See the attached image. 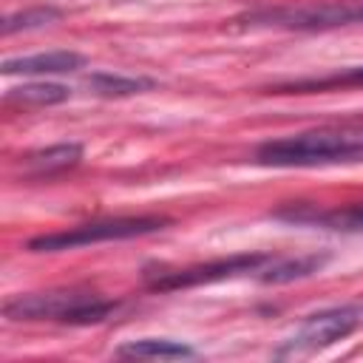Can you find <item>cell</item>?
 I'll use <instances>...</instances> for the list:
<instances>
[{
  "label": "cell",
  "instance_id": "obj_10",
  "mask_svg": "<svg viewBox=\"0 0 363 363\" xmlns=\"http://www.w3.org/2000/svg\"><path fill=\"white\" fill-rule=\"evenodd\" d=\"M196 346L173 337H139L116 346V357H142V360H187L196 357Z\"/></svg>",
  "mask_w": 363,
  "mask_h": 363
},
{
  "label": "cell",
  "instance_id": "obj_12",
  "mask_svg": "<svg viewBox=\"0 0 363 363\" xmlns=\"http://www.w3.org/2000/svg\"><path fill=\"white\" fill-rule=\"evenodd\" d=\"M363 85V65L357 68H343L326 77H303V79H289L269 85V94H318V91H335V88H360Z\"/></svg>",
  "mask_w": 363,
  "mask_h": 363
},
{
  "label": "cell",
  "instance_id": "obj_7",
  "mask_svg": "<svg viewBox=\"0 0 363 363\" xmlns=\"http://www.w3.org/2000/svg\"><path fill=\"white\" fill-rule=\"evenodd\" d=\"M272 218L286 224H303V227H323L335 233H363V204L349 207H312V204H289L284 210H275Z\"/></svg>",
  "mask_w": 363,
  "mask_h": 363
},
{
  "label": "cell",
  "instance_id": "obj_8",
  "mask_svg": "<svg viewBox=\"0 0 363 363\" xmlns=\"http://www.w3.org/2000/svg\"><path fill=\"white\" fill-rule=\"evenodd\" d=\"M85 68V57L77 51H40L28 57L3 60V74H23V77H48V74H74Z\"/></svg>",
  "mask_w": 363,
  "mask_h": 363
},
{
  "label": "cell",
  "instance_id": "obj_3",
  "mask_svg": "<svg viewBox=\"0 0 363 363\" xmlns=\"http://www.w3.org/2000/svg\"><path fill=\"white\" fill-rule=\"evenodd\" d=\"M269 258L272 252H238V255L213 258V261L187 264V267L150 264L142 269V281L153 292H176V289H190L201 284H218V281L238 278V275H258Z\"/></svg>",
  "mask_w": 363,
  "mask_h": 363
},
{
  "label": "cell",
  "instance_id": "obj_15",
  "mask_svg": "<svg viewBox=\"0 0 363 363\" xmlns=\"http://www.w3.org/2000/svg\"><path fill=\"white\" fill-rule=\"evenodd\" d=\"M60 17H62V11L57 6H31V9H23L17 14L3 17L0 31H3V37H11V34H20V31H34V28L51 26Z\"/></svg>",
  "mask_w": 363,
  "mask_h": 363
},
{
  "label": "cell",
  "instance_id": "obj_11",
  "mask_svg": "<svg viewBox=\"0 0 363 363\" xmlns=\"http://www.w3.org/2000/svg\"><path fill=\"white\" fill-rule=\"evenodd\" d=\"M326 264V255H272L264 269L255 275L261 284H289L298 278H306L312 272H318Z\"/></svg>",
  "mask_w": 363,
  "mask_h": 363
},
{
  "label": "cell",
  "instance_id": "obj_5",
  "mask_svg": "<svg viewBox=\"0 0 363 363\" xmlns=\"http://www.w3.org/2000/svg\"><path fill=\"white\" fill-rule=\"evenodd\" d=\"M244 20L250 26L286 28V31H329L337 26L363 23V0H323V3L272 6V9L250 11Z\"/></svg>",
  "mask_w": 363,
  "mask_h": 363
},
{
  "label": "cell",
  "instance_id": "obj_14",
  "mask_svg": "<svg viewBox=\"0 0 363 363\" xmlns=\"http://www.w3.org/2000/svg\"><path fill=\"white\" fill-rule=\"evenodd\" d=\"M68 88L60 82H28V85H17L9 88L3 94L6 105H20V108H45V105H60L68 99Z\"/></svg>",
  "mask_w": 363,
  "mask_h": 363
},
{
  "label": "cell",
  "instance_id": "obj_4",
  "mask_svg": "<svg viewBox=\"0 0 363 363\" xmlns=\"http://www.w3.org/2000/svg\"><path fill=\"white\" fill-rule=\"evenodd\" d=\"M167 218L159 216H119V218H99V221H85L68 230L34 235L26 247L31 252H62V250H77L88 244H102V241H128L139 235H150L164 230Z\"/></svg>",
  "mask_w": 363,
  "mask_h": 363
},
{
  "label": "cell",
  "instance_id": "obj_1",
  "mask_svg": "<svg viewBox=\"0 0 363 363\" xmlns=\"http://www.w3.org/2000/svg\"><path fill=\"white\" fill-rule=\"evenodd\" d=\"M360 159H363V125H326V128L267 139L252 153V162L264 167H323V164H349Z\"/></svg>",
  "mask_w": 363,
  "mask_h": 363
},
{
  "label": "cell",
  "instance_id": "obj_6",
  "mask_svg": "<svg viewBox=\"0 0 363 363\" xmlns=\"http://www.w3.org/2000/svg\"><path fill=\"white\" fill-rule=\"evenodd\" d=\"M360 323L357 306H329L320 312L306 315L298 329L281 340V346L272 352L275 360H292V357H306L315 354L343 337H349Z\"/></svg>",
  "mask_w": 363,
  "mask_h": 363
},
{
  "label": "cell",
  "instance_id": "obj_13",
  "mask_svg": "<svg viewBox=\"0 0 363 363\" xmlns=\"http://www.w3.org/2000/svg\"><path fill=\"white\" fill-rule=\"evenodd\" d=\"M79 159H82V145L79 142H60V145L28 153L23 159V164H26V170H31L37 176H51V173H60V170H68V167L79 164Z\"/></svg>",
  "mask_w": 363,
  "mask_h": 363
},
{
  "label": "cell",
  "instance_id": "obj_2",
  "mask_svg": "<svg viewBox=\"0 0 363 363\" xmlns=\"http://www.w3.org/2000/svg\"><path fill=\"white\" fill-rule=\"evenodd\" d=\"M119 301L105 298L94 289L62 286L45 292H26L14 295L3 303V315L9 320H48L65 326H91L113 318Z\"/></svg>",
  "mask_w": 363,
  "mask_h": 363
},
{
  "label": "cell",
  "instance_id": "obj_9",
  "mask_svg": "<svg viewBox=\"0 0 363 363\" xmlns=\"http://www.w3.org/2000/svg\"><path fill=\"white\" fill-rule=\"evenodd\" d=\"M82 88L88 94L102 96V99H122V96H136L145 91L156 88V79L150 77H130V74H111V71H94L82 79Z\"/></svg>",
  "mask_w": 363,
  "mask_h": 363
}]
</instances>
